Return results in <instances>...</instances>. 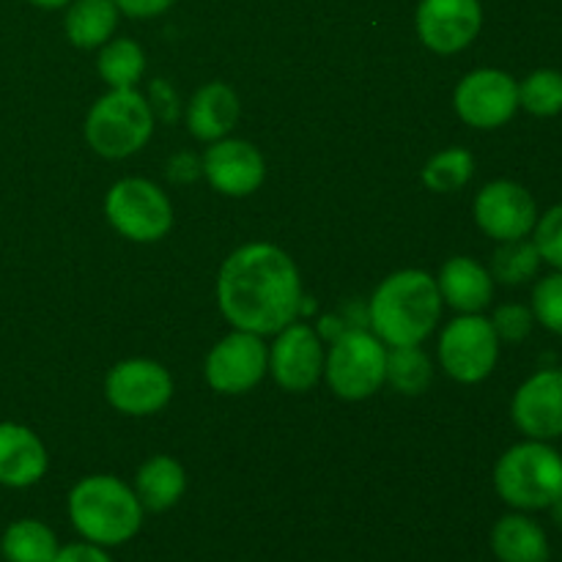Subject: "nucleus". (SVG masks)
<instances>
[{
    "mask_svg": "<svg viewBox=\"0 0 562 562\" xmlns=\"http://www.w3.org/2000/svg\"><path fill=\"white\" fill-rule=\"evenodd\" d=\"M217 302L234 329L278 335L296 322L302 307V278L294 258L269 241H250L231 252L220 267Z\"/></svg>",
    "mask_w": 562,
    "mask_h": 562,
    "instance_id": "1",
    "label": "nucleus"
},
{
    "mask_svg": "<svg viewBox=\"0 0 562 562\" xmlns=\"http://www.w3.org/2000/svg\"><path fill=\"white\" fill-rule=\"evenodd\" d=\"M368 316H371L373 335L387 349L420 346L437 329L439 316H442L437 280L423 269L393 272L373 291Z\"/></svg>",
    "mask_w": 562,
    "mask_h": 562,
    "instance_id": "2",
    "label": "nucleus"
},
{
    "mask_svg": "<svg viewBox=\"0 0 562 562\" xmlns=\"http://www.w3.org/2000/svg\"><path fill=\"white\" fill-rule=\"evenodd\" d=\"M140 499L135 488L115 475H88L69 492V519L82 541L97 547H121L143 527Z\"/></svg>",
    "mask_w": 562,
    "mask_h": 562,
    "instance_id": "3",
    "label": "nucleus"
},
{
    "mask_svg": "<svg viewBox=\"0 0 562 562\" xmlns=\"http://www.w3.org/2000/svg\"><path fill=\"white\" fill-rule=\"evenodd\" d=\"M494 488L508 508L549 510L562 492V453L538 439L510 445L494 464Z\"/></svg>",
    "mask_w": 562,
    "mask_h": 562,
    "instance_id": "4",
    "label": "nucleus"
},
{
    "mask_svg": "<svg viewBox=\"0 0 562 562\" xmlns=\"http://www.w3.org/2000/svg\"><path fill=\"white\" fill-rule=\"evenodd\" d=\"M151 104L135 88H110L88 110L86 140L104 159L132 157L151 140Z\"/></svg>",
    "mask_w": 562,
    "mask_h": 562,
    "instance_id": "5",
    "label": "nucleus"
},
{
    "mask_svg": "<svg viewBox=\"0 0 562 562\" xmlns=\"http://www.w3.org/2000/svg\"><path fill=\"white\" fill-rule=\"evenodd\" d=\"M324 376L338 398H371L387 382V346L368 329H346L329 346Z\"/></svg>",
    "mask_w": 562,
    "mask_h": 562,
    "instance_id": "6",
    "label": "nucleus"
},
{
    "mask_svg": "<svg viewBox=\"0 0 562 562\" xmlns=\"http://www.w3.org/2000/svg\"><path fill=\"white\" fill-rule=\"evenodd\" d=\"M104 214L124 239L140 241V245L165 239L173 228L170 198L165 195L162 187L148 179L115 181L104 198Z\"/></svg>",
    "mask_w": 562,
    "mask_h": 562,
    "instance_id": "7",
    "label": "nucleus"
},
{
    "mask_svg": "<svg viewBox=\"0 0 562 562\" xmlns=\"http://www.w3.org/2000/svg\"><path fill=\"white\" fill-rule=\"evenodd\" d=\"M439 362L461 384H477L499 362V338L483 313H461L439 335Z\"/></svg>",
    "mask_w": 562,
    "mask_h": 562,
    "instance_id": "8",
    "label": "nucleus"
},
{
    "mask_svg": "<svg viewBox=\"0 0 562 562\" xmlns=\"http://www.w3.org/2000/svg\"><path fill=\"white\" fill-rule=\"evenodd\" d=\"M459 119L472 130H499L519 113V80L503 69H475L453 93Z\"/></svg>",
    "mask_w": 562,
    "mask_h": 562,
    "instance_id": "9",
    "label": "nucleus"
},
{
    "mask_svg": "<svg viewBox=\"0 0 562 562\" xmlns=\"http://www.w3.org/2000/svg\"><path fill=\"white\" fill-rule=\"evenodd\" d=\"M104 395L121 415H157L173 398V376L157 360H121L104 376Z\"/></svg>",
    "mask_w": 562,
    "mask_h": 562,
    "instance_id": "10",
    "label": "nucleus"
},
{
    "mask_svg": "<svg viewBox=\"0 0 562 562\" xmlns=\"http://www.w3.org/2000/svg\"><path fill=\"white\" fill-rule=\"evenodd\" d=\"M269 373V349L261 335L234 329L206 357L203 376L220 395H245Z\"/></svg>",
    "mask_w": 562,
    "mask_h": 562,
    "instance_id": "11",
    "label": "nucleus"
},
{
    "mask_svg": "<svg viewBox=\"0 0 562 562\" xmlns=\"http://www.w3.org/2000/svg\"><path fill=\"white\" fill-rule=\"evenodd\" d=\"M472 214L477 228L494 241L527 239L541 217L532 192L510 179H494L483 184L472 203Z\"/></svg>",
    "mask_w": 562,
    "mask_h": 562,
    "instance_id": "12",
    "label": "nucleus"
},
{
    "mask_svg": "<svg viewBox=\"0 0 562 562\" xmlns=\"http://www.w3.org/2000/svg\"><path fill=\"white\" fill-rule=\"evenodd\" d=\"M510 420L525 439L554 442L562 437V368L536 371L516 387Z\"/></svg>",
    "mask_w": 562,
    "mask_h": 562,
    "instance_id": "13",
    "label": "nucleus"
},
{
    "mask_svg": "<svg viewBox=\"0 0 562 562\" xmlns=\"http://www.w3.org/2000/svg\"><path fill=\"white\" fill-rule=\"evenodd\" d=\"M322 338L307 324L291 322L269 346V373L285 393H307L324 376Z\"/></svg>",
    "mask_w": 562,
    "mask_h": 562,
    "instance_id": "14",
    "label": "nucleus"
},
{
    "mask_svg": "<svg viewBox=\"0 0 562 562\" xmlns=\"http://www.w3.org/2000/svg\"><path fill=\"white\" fill-rule=\"evenodd\" d=\"M420 42L437 55H456L470 47L483 27L481 0H420L415 14Z\"/></svg>",
    "mask_w": 562,
    "mask_h": 562,
    "instance_id": "15",
    "label": "nucleus"
},
{
    "mask_svg": "<svg viewBox=\"0 0 562 562\" xmlns=\"http://www.w3.org/2000/svg\"><path fill=\"white\" fill-rule=\"evenodd\" d=\"M201 176H206V181L220 195L247 198L261 190L267 179V162L250 140L223 137V140H214L203 154Z\"/></svg>",
    "mask_w": 562,
    "mask_h": 562,
    "instance_id": "16",
    "label": "nucleus"
},
{
    "mask_svg": "<svg viewBox=\"0 0 562 562\" xmlns=\"http://www.w3.org/2000/svg\"><path fill=\"white\" fill-rule=\"evenodd\" d=\"M49 456L33 428L0 423V486L27 488L47 475Z\"/></svg>",
    "mask_w": 562,
    "mask_h": 562,
    "instance_id": "17",
    "label": "nucleus"
},
{
    "mask_svg": "<svg viewBox=\"0 0 562 562\" xmlns=\"http://www.w3.org/2000/svg\"><path fill=\"white\" fill-rule=\"evenodd\" d=\"M494 278L488 267L470 256H453L442 263L437 278L442 305L459 313H483L494 300Z\"/></svg>",
    "mask_w": 562,
    "mask_h": 562,
    "instance_id": "18",
    "label": "nucleus"
},
{
    "mask_svg": "<svg viewBox=\"0 0 562 562\" xmlns=\"http://www.w3.org/2000/svg\"><path fill=\"white\" fill-rule=\"evenodd\" d=\"M241 115L239 97L228 82H206L192 93L190 104L184 110L187 130L192 137L203 143L223 140L231 135Z\"/></svg>",
    "mask_w": 562,
    "mask_h": 562,
    "instance_id": "19",
    "label": "nucleus"
},
{
    "mask_svg": "<svg viewBox=\"0 0 562 562\" xmlns=\"http://www.w3.org/2000/svg\"><path fill=\"white\" fill-rule=\"evenodd\" d=\"M492 552L499 562H549V536L530 514L514 510L492 527Z\"/></svg>",
    "mask_w": 562,
    "mask_h": 562,
    "instance_id": "20",
    "label": "nucleus"
},
{
    "mask_svg": "<svg viewBox=\"0 0 562 562\" xmlns=\"http://www.w3.org/2000/svg\"><path fill=\"white\" fill-rule=\"evenodd\" d=\"M187 492V472L173 456H151L143 461L135 475V494L143 510L148 514H165L176 508Z\"/></svg>",
    "mask_w": 562,
    "mask_h": 562,
    "instance_id": "21",
    "label": "nucleus"
},
{
    "mask_svg": "<svg viewBox=\"0 0 562 562\" xmlns=\"http://www.w3.org/2000/svg\"><path fill=\"white\" fill-rule=\"evenodd\" d=\"M119 16L113 0H71L64 14L66 38L77 49H99L113 38Z\"/></svg>",
    "mask_w": 562,
    "mask_h": 562,
    "instance_id": "22",
    "label": "nucleus"
},
{
    "mask_svg": "<svg viewBox=\"0 0 562 562\" xmlns=\"http://www.w3.org/2000/svg\"><path fill=\"white\" fill-rule=\"evenodd\" d=\"M58 549L55 532L38 519L14 521L0 538V554L5 562H53Z\"/></svg>",
    "mask_w": 562,
    "mask_h": 562,
    "instance_id": "23",
    "label": "nucleus"
},
{
    "mask_svg": "<svg viewBox=\"0 0 562 562\" xmlns=\"http://www.w3.org/2000/svg\"><path fill=\"white\" fill-rule=\"evenodd\" d=\"M97 71L110 88H135L146 75V53L135 38H110L99 47Z\"/></svg>",
    "mask_w": 562,
    "mask_h": 562,
    "instance_id": "24",
    "label": "nucleus"
},
{
    "mask_svg": "<svg viewBox=\"0 0 562 562\" xmlns=\"http://www.w3.org/2000/svg\"><path fill=\"white\" fill-rule=\"evenodd\" d=\"M541 267V252H538L532 236H527V239L497 241V250H494L488 272H492L494 283L525 285L538 278Z\"/></svg>",
    "mask_w": 562,
    "mask_h": 562,
    "instance_id": "25",
    "label": "nucleus"
},
{
    "mask_svg": "<svg viewBox=\"0 0 562 562\" xmlns=\"http://www.w3.org/2000/svg\"><path fill=\"white\" fill-rule=\"evenodd\" d=\"M472 176H475V157L461 146L442 148L423 165V184H426V190L439 192V195L464 190Z\"/></svg>",
    "mask_w": 562,
    "mask_h": 562,
    "instance_id": "26",
    "label": "nucleus"
},
{
    "mask_svg": "<svg viewBox=\"0 0 562 562\" xmlns=\"http://www.w3.org/2000/svg\"><path fill=\"white\" fill-rule=\"evenodd\" d=\"M434 379L431 360L420 346L387 349V382L401 395H423Z\"/></svg>",
    "mask_w": 562,
    "mask_h": 562,
    "instance_id": "27",
    "label": "nucleus"
},
{
    "mask_svg": "<svg viewBox=\"0 0 562 562\" xmlns=\"http://www.w3.org/2000/svg\"><path fill=\"white\" fill-rule=\"evenodd\" d=\"M519 110L536 119H554L562 113V71L536 69L519 82Z\"/></svg>",
    "mask_w": 562,
    "mask_h": 562,
    "instance_id": "28",
    "label": "nucleus"
},
{
    "mask_svg": "<svg viewBox=\"0 0 562 562\" xmlns=\"http://www.w3.org/2000/svg\"><path fill=\"white\" fill-rule=\"evenodd\" d=\"M530 311L536 316V324L562 338V272L558 269H552L543 278H536Z\"/></svg>",
    "mask_w": 562,
    "mask_h": 562,
    "instance_id": "29",
    "label": "nucleus"
},
{
    "mask_svg": "<svg viewBox=\"0 0 562 562\" xmlns=\"http://www.w3.org/2000/svg\"><path fill=\"white\" fill-rule=\"evenodd\" d=\"M488 322H492L499 344H521V340L530 338V333L536 329V316H532L530 305H521V302L499 305Z\"/></svg>",
    "mask_w": 562,
    "mask_h": 562,
    "instance_id": "30",
    "label": "nucleus"
},
{
    "mask_svg": "<svg viewBox=\"0 0 562 562\" xmlns=\"http://www.w3.org/2000/svg\"><path fill=\"white\" fill-rule=\"evenodd\" d=\"M532 241H536L538 252H541V261L562 272V203L547 209L538 217L536 231H532Z\"/></svg>",
    "mask_w": 562,
    "mask_h": 562,
    "instance_id": "31",
    "label": "nucleus"
},
{
    "mask_svg": "<svg viewBox=\"0 0 562 562\" xmlns=\"http://www.w3.org/2000/svg\"><path fill=\"white\" fill-rule=\"evenodd\" d=\"M148 104H151V113L159 115V119H165V121H173L176 115H179V110H181L179 97H176V91L165 80H154L151 82Z\"/></svg>",
    "mask_w": 562,
    "mask_h": 562,
    "instance_id": "32",
    "label": "nucleus"
},
{
    "mask_svg": "<svg viewBox=\"0 0 562 562\" xmlns=\"http://www.w3.org/2000/svg\"><path fill=\"white\" fill-rule=\"evenodd\" d=\"M119 5L121 14L132 16V20H151V16L165 14L176 0H113Z\"/></svg>",
    "mask_w": 562,
    "mask_h": 562,
    "instance_id": "33",
    "label": "nucleus"
},
{
    "mask_svg": "<svg viewBox=\"0 0 562 562\" xmlns=\"http://www.w3.org/2000/svg\"><path fill=\"white\" fill-rule=\"evenodd\" d=\"M53 562H113L104 547L97 543H69V547H60Z\"/></svg>",
    "mask_w": 562,
    "mask_h": 562,
    "instance_id": "34",
    "label": "nucleus"
},
{
    "mask_svg": "<svg viewBox=\"0 0 562 562\" xmlns=\"http://www.w3.org/2000/svg\"><path fill=\"white\" fill-rule=\"evenodd\" d=\"M31 5H38V9H47V11H55V9H66V5L71 3V0H27Z\"/></svg>",
    "mask_w": 562,
    "mask_h": 562,
    "instance_id": "35",
    "label": "nucleus"
},
{
    "mask_svg": "<svg viewBox=\"0 0 562 562\" xmlns=\"http://www.w3.org/2000/svg\"><path fill=\"white\" fill-rule=\"evenodd\" d=\"M549 514H552L554 525L562 527V492L558 494V499H554V503H552V508H549Z\"/></svg>",
    "mask_w": 562,
    "mask_h": 562,
    "instance_id": "36",
    "label": "nucleus"
}]
</instances>
